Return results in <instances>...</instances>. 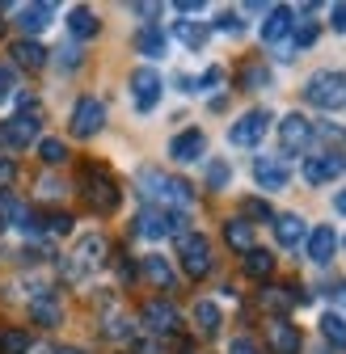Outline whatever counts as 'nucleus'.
Wrapping results in <instances>:
<instances>
[{
	"label": "nucleus",
	"mask_w": 346,
	"mask_h": 354,
	"mask_svg": "<svg viewBox=\"0 0 346 354\" xmlns=\"http://www.w3.org/2000/svg\"><path fill=\"white\" fill-rule=\"evenodd\" d=\"M304 97H309V106H317V110H342V106H346V76H342V72H317V76L304 84Z\"/></svg>",
	"instance_id": "nucleus-1"
},
{
	"label": "nucleus",
	"mask_w": 346,
	"mask_h": 354,
	"mask_svg": "<svg viewBox=\"0 0 346 354\" xmlns=\"http://www.w3.org/2000/svg\"><path fill=\"white\" fill-rule=\"evenodd\" d=\"M136 232L148 241H165V236H182L186 232V215L182 211H165V207H148L136 219Z\"/></svg>",
	"instance_id": "nucleus-2"
},
{
	"label": "nucleus",
	"mask_w": 346,
	"mask_h": 354,
	"mask_svg": "<svg viewBox=\"0 0 346 354\" xmlns=\"http://www.w3.org/2000/svg\"><path fill=\"white\" fill-rule=\"evenodd\" d=\"M178 257H182V270L190 279L211 274V241L203 232H182L178 236Z\"/></svg>",
	"instance_id": "nucleus-3"
},
{
	"label": "nucleus",
	"mask_w": 346,
	"mask_h": 354,
	"mask_svg": "<svg viewBox=\"0 0 346 354\" xmlns=\"http://www.w3.org/2000/svg\"><path fill=\"white\" fill-rule=\"evenodd\" d=\"M38 127H42V110L34 106V110H21V114H13L5 127H0V144H9V148H30L34 140H38Z\"/></svg>",
	"instance_id": "nucleus-4"
},
{
	"label": "nucleus",
	"mask_w": 346,
	"mask_h": 354,
	"mask_svg": "<svg viewBox=\"0 0 346 354\" xmlns=\"http://www.w3.org/2000/svg\"><path fill=\"white\" fill-rule=\"evenodd\" d=\"M84 198H89L93 211L110 215L118 207V186H114V177L106 169H84Z\"/></svg>",
	"instance_id": "nucleus-5"
},
{
	"label": "nucleus",
	"mask_w": 346,
	"mask_h": 354,
	"mask_svg": "<svg viewBox=\"0 0 346 354\" xmlns=\"http://www.w3.org/2000/svg\"><path fill=\"white\" fill-rule=\"evenodd\" d=\"M106 261V236H80L76 241V253H72V266H68V279H84V274H93L98 266Z\"/></svg>",
	"instance_id": "nucleus-6"
},
{
	"label": "nucleus",
	"mask_w": 346,
	"mask_h": 354,
	"mask_svg": "<svg viewBox=\"0 0 346 354\" xmlns=\"http://www.w3.org/2000/svg\"><path fill=\"white\" fill-rule=\"evenodd\" d=\"M161 93H165V80L156 76V68H136L131 72V102H136L140 114H152Z\"/></svg>",
	"instance_id": "nucleus-7"
},
{
	"label": "nucleus",
	"mask_w": 346,
	"mask_h": 354,
	"mask_svg": "<svg viewBox=\"0 0 346 354\" xmlns=\"http://www.w3.org/2000/svg\"><path fill=\"white\" fill-rule=\"evenodd\" d=\"M102 127H106V106L98 97H80L72 106V136L76 140H93Z\"/></svg>",
	"instance_id": "nucleus-8"
},
{
	"label": "nucleus",
	"mask_w": 346,
	"mask_h": 354,
	"mask_svg": "<svg viewBox=\"0 0 346 354\" xmlns=\"http://www.w3.org/2000/svg\"><path fill=\"white\" fill-rule=\"evenodd\" d=\"M266 127H271V114H266V110H249V114H241V118L233 122L228 140H233L237 148H257V144L266 140Z\"/></svg>",
	"instance_id": "nucleus-9"
},
{
	"label": "nucleus",
	"mask_w": 346,
	"mask_h": 354,
	"mask_svg": "<svg viewBox=\"0 0 346 354\" xmlns=\"http://www.w3.org/2000/svg\"><path fill=\"white\" fill-rule=\"evenodd\" d=\"M253 182L262 186V190H287L291 182V169L283 165V156H253Z\"/></svg>",
	"instance_id": "nucleus-10"
},
{
	"label": "nucleus",
	"mask_w": 346,
	"mask_h": 354,
	"mask_svg": "<svg viewBox=\"0 0 346 354\" xmlns=\"http://www.w3.org/2000/svg\"><path fill=\"white\" fill-rule=\"evenodd\" d=\"M309 140H313V122H309L304 114H287V118L279 122V144H283V152H287V156L304 152V148H309Z\"/></svg>",
	"instance_id": "nucleus-11"
},
{
	"label": "nucleus",
	"mask_w": 346,
	"mask_h": 354,
	"mask_svg": "<svg viewBox=\"0 0 346 354\" xmlns=\"http://www.w3.org/2000/svg\"><path fill=\"white\" fill-rule=\"evenodd\" d=\"M342 169H346V160H342L338 152L309 156V160H304V182H309V186H329L334 177H342Z\"/></svg>",
	"instance_id": "nucleus-12"
},
{
	"label": "nucleus",
	"mask_w": 346,
	"mask_h": 354,
	"mask_svg": "<svg viewBox=\"0 0 346 354\" xmlns=\"http://www.w3.org/2000/svg\"><path fill=\"white\" fill-rule=\"evenodd\" d=\"M203 152H207L203 131H182V136H173V144H169V156L178 165H194V160H203Z\"/></svg>",
	"instance_id": "nucleus-13"
},
{
	"label": "nucleus",
	"mask_w": 346,
	"mask_h": 354,
	"mask_svg": "<svg viewBox=\"0 0 346 354\" xmlns=\"http://www.w3.org/2000/svg\"><path fill=\"white\" fill-rule=\"evenodd\" d=\"M291 30H295V9H287V5L266 9V21H262V42H283Z\"/></svg>",
	"instance_id": "nucleus-14"
},
{
	"label": "nucleus",
	"mask_w": 346,
	"mask_h": 354,
	"mask_svg": "<svg viewBox=\"0 0 346 354\" xmlns=\"http://www.w3.org/2000/svg\"><path fill=\"white\" fill-rule=\"evenodd\" d=\"M9 55H13V64L17 68H26V72H38V68H47V47L42 42H34V38H21V42H13L9 47Z\"/></svg>",
	"instance_id": "nucleus-15"
},
{
	"label": "nucleus",
	"mask_w": 346,
	"mask_h": 354,
	"mask_svg": "<svg viewBox=\"0 0 346 354\" xmlns=\"http://www.w3.org/2000/svg\"><path fill=\"white\" fill-rule=\"evenodd\" d=\"M9 13L17 17V26H21L26 34H38V30H47V26H51L55 5H17V9H9Z\"/></svg>",
	"instance_id": "nucleus-16"
},
{
	"label": "nucleus",
	"mask_w": 346,
	"mask_h": 354,
	"mask_svg": "<svg viewBox=\"0 0 346 354\" xmlns=\"http://www.w3.org/2000/svg\"><path fill=\"white\" fill-rule=\"evenodd\" d=\"M144 325H148L152 333H173V329H178V308L165 304V299H152V304L144 308Z\"/></svg>",
	"instance_id": "nucleus-17"
},
{
	"label": "nucleus",
	"mask_w": 346,
	"mask_h": 354,
	"mask_svg": "<svg viewBox=\"0 0 346 354\" xmlns=\"http://www.w3.org/2000/svg\"><path fill=\"white\" fill-rule=\"evenodd\" d=\"M300 299H304V295L291 291V287H275V283H271V287H262V308H266V313H275L279 321L291 313V308H295Z\"/></svg>",
	"instance_id": "nucleus-18"
},
{
	"label": "nucleus",
	"mask_w": 346,
	"mask_h": 354,
	"mask_svg": "<svg viewBox=\"0 0 346 354\" xmlns=\"http://www.w3.org/2000/svg\"><path fill=\"white\" fill-rule=\"evenodd\" d=\"M334 249H338V232H334L329 224H321V228L309 232V257H313L317 266H325V261L334 257Z\"/></svg>",
	"instance_id": "nucleus-19"
},
{
	"label": "nucleus",
	"mask_w": 346,
	"mask_h": 354,
	"mask_svg": "<svg viewBox=\"0 0 346 354\" xmlns=\"http://www.w3.org/2000/svg\"><path fill=\"white\" fill-rule=\"evenodd\" d=\"M30 317H34L38 325H47V329H51V325L64 321V308H60V299H55L51 291H42V295L30 299Z\"/></svg>",
	"instance_id": "nucleus-20"
},
{
	"label": "nucleus",
	"mask_w": 346,
	"mask_h": 354,
	"mask_svg": "<svg viewBox=\"0 0 346 354\" xmlns=\"http://www.w3.org/2000/svg\"><path fill=\"white\" fill-rule=\"evenodd\" d=\"M140 270H144V279H148L152 287H161V291H169V287H173V266H169L161 253H148Z\"/></svg>",
	"instance_id": "nucleus-21"
},
{
	"label": "nucleus",
	"mask_w": 346,
	"mask_h": 354,
	"mask_svg": "<svg viewBox=\"0 0 346 354\" xmlns=\"http://www.w3.org/2000/svg\"><path fill=\"white\" fill-rule=\"evenodd\" d=\"M194 325H199V333H203V337L220 333V325H224L220 304H215V299H199V304H194Z\"/></svg>",
	"instance_id": "nucleus-22"
},
{
	"label": "nucleus",
	"mask_w": 346,
	"mask_h": 354,
	"mask_svg": "<svg viewBox=\"0 0 346 354\" xmlns=\"http://www.w3.org/2000/svg\"><path fill=\"white\" fill-rule=\"evenodd\" d=\"M68 30H72L76 38H98L102 21H98V13H93V9H84V5H76V9H68Z\"/></svg>",
	"instance_id": "nucleus-23"
},
{
	"label": "nucleus",
	"mask_w": 346,
	"mask_h": 354,
	"mask_svg": "<svg viewBox=\"0 0 346 354\" xmlns=\"http://www.w3.org/2000/svg\"><path fill=\"white\" fill-rule=\"evenodd\" d=\"M275 236H279L283 249H295L304 241V219L300 215H275Z\"/></svg>",
	"instance_id": "nucleus-24"
},
{
	"label": "nucleus",
	"mask_w": 346,
	"mask_h": 354,
	"mask_svg": "<svg viewBox=\"0 0 346 354\" xmlns=\"http://www.w3.org/2000/svg\"><path fill=\"white\" fill-rule=\"evenodd\" d=\"M165 47H169V38H165V30H156V26H144V30L136 34V51L148 55V59H161Z\"/></svg>",
	"instance_id": "nucleus-25"
},
{
	"label": "nucleus",
	"mask_w": 346,
	"mask_h": 354,
	"mask_svg": "<svg viewBox=\"0 0 346 354\" xmlns=\"http://www.w3.org/2000/svg\"><path fill=\"white\" fill-rule=\"evenodd\" d=\"M271 346H275V354H300V333H295V325L275 321V325H271Z\"/></svg>",
	"instance_id": "nucleus-26"
},
{
	"label": "nucleus",
	"mask_w": 346,
	"mask_h": 354,
	"mask_svg": "<svg viewBox=\"0 0 346 354\" xmlns=\"http://www.w3.org/2000/svg\"><path fill=\"white\" fill-rule=\"evenodd\" d=\"M224 241L237 253H249L253 249V224H249V219H228V224H224Z\"/></svg>",
	"instance_id": "nucleus-27"
},
{
	"label": "nucleus",
	"mask_w": 346,
	"mask_h": 354,
	"mask_svg": "<svg viewBox=\"0 0 346 354\" xmlns=\"http://www.w3.org/2000/svg\"><path fill=\"white\" fill-rule=\"evenodd\" d=\"M271 270H275V257H271L266 249L253 245V249L245 253V274H249V279H271Z\"/></svg>",
	"instance_id": "nucleus-28"
},
{
	"label": "nucleus",
	"mask_w": 346,
	"mask_h": 354,
	"mask_svg": "<svg viewBox=\"0 0 346 354\" xmlns=\"http://www.w3.org/2000/svg\"><path fill=\"white\" fill-rule=\"evenodd\" d=\"M173 34H178V42H186L190 51H203L207 47V26L203 21H178V26H173Z\"/></svg>",
	"instance_id": "nucleus-29"
},
{
	"label": "nucleus",
	"mask_w": 346,
	"mask_h": 354,
	"mask_svg": "<svg viewBox=\"0 0 346 354\" xmlns=\"http://www.w3.org/2000/svg\"><path fill=\"white\" fill-rule=\"evenodd\" d=\"M0 224L5 228H21L26 224V211H21V203L9 190H0Z\"/></svg>",
	"instance_id": "nucleus-30"
},
{
	"label": "nucleus",
	"mask_w": 346,
	"mask_h": 354,
	"mask_svg": "<svg viewBox=\"0 0 346 354\" xmlns=\"http://www.w3.org/2000/svg\"><path fill=\"white\" fill-rule=\"evenodd\" d=\"M321 337L329 342V346H346V317H338V313H325L321 317Z\"/></svg>",
	"instance_id": "nucleus-31"
},
{
	"label": "nucleus",
	"mask_w": 346,
	"mask_h": 354,
	"mask_svg": "<svg viewBox=\"0 0 346 354\" xmlns=\"http://www.w3.org/2000/svg\"><path fill=\"white\" fill-rule=\"evenodd\" d=\"M228 182H233V165L228 160H211L207 165V186L211 190H228Z\"/></svg>",
	"instance_id": "nucleus-32"
},
{
	"label": "nucleus",
	"mask_w": 346,
	"mask_h": 354,
	"mask_svg": "<svg viewBox=\"0 0 346 354\" xmlns=\"http://www.w3.org/2000/svg\"><path fill=\"white\" fill-rule=\"evenodd\" d=\"M30 350V337L21 329H5L0 333V354H26Z\"/></svg>",
	"instance_id": "nucleus-33"
},
{
	"label": "nucleus",
	"mask_w": 346,
	"mask_h": 354,
	"mask_svg": "<svg viewBox=\"0 0 346 354\" xmlns=\"http://www.w3.org/2000/svg\"><path fill=\"white\" fill-rule=\"evenodd\" d=\"M241 84H245V88H266V84H271V72H266V64H245V72H241Z\"/></svg>",
	"instance_id": "nucleus-34"
},
{
	"label": "nucleus",
	"mask_w": 346,
	"mask_h": 354,
	"mask_svg": "<svg viewBox=\"0 0 346 354\" xmlns=\"http://www.w3.org/2000/svg\"><path fill=\"white\" fill-rule=\"evenodd\" d=\"M38 156L47 160V165H64L68 148H64V140H38Z\"/></svg>",
	"instance_id": "nucleus-35"
},
{
	"label": "nucleus",
	"mask_w": 346,
	"mask_h": 354,
	"mask_svg": "<svg viewBox=\"0 0 346 354\" xmlns=\"http://www.w3.org/2000/svg\"><path fill=\"white\" fill-rule=\"evenodd\" d=\"M317 42V26L313 21H295V30H291V51L295 47H313Z\"/></svg>",
	"instance_id": "nucleus-36"
},
{
	"label": "nucleus",
	"mask_w": 346,
	"mask_h": 354,
	"mask_svg": "<svg viewBox=\"0 0 346 354\" xmlns=\"http://www.w3.org/2000/svg\"><path fill=\"white\" fill-rule=\"evenodd\" d=\"M106 337H131V325L122 313H106Z\"/></svg>",
	"instance_id": "nucleus-37"
},
{
	"label": "nucleus",
	"mask_w": 346,
	"mask_h": 354,
	"mask_svg": "<svg viewBox=\"0 0 346 354\" xmlns=\"http://www.w3.org/2000/svg\"><path fill=\"white\" fill-rule=\"evenodd\" d=\"M215 30H224V34H241V30H245V26H241V13L224 9L220 17H215Z\"/></svg>",
	"instance_id": "nucleus-38"
},
{
	"label": "nucleus",
	"mask_w": 346,
	"mask_h": 354,
	"mask_svg": "<svg viewBox=\"0 0 346 354\" xmlns=\"http://www.w3.org/2000/svg\"><path fill=\"white\" fill-rule=\"evenodd\" d=\"M224 84V68H207L203 80H199V93H211V88H220Z\"/></svg>",
	"instance_id": "nucleus-39"
},
{
	"label": "nucleus",
	"mask_w": 346,
	"mask_h": 354,
	"mask_svg": "<svg viewBox=\"0 0 346 354\" xmlns=\"http://www.w3.org/2000/svg\"><path fill=\"white\" fill-rule=\"evenodd\" d=\"M47 232L68 236V232H72V215H51V219H47Z\"/></svg>",
	"instance_id": "nucleus-40"
},
{
	"label": "nucleus",
	"mask_w": 346,
	"mask_h": 354,
	"mask_svg": "<svg viewBox=\"0 0 346 354\" xmlns=\"http://www.w3.org/2000/svg\"><path fill=\"white\" fill-rule=\"evenodd\" d=\"M228 354H262V350H257V342H253V337H233Z\"/></svg>",
	"instance_id": "nucleus-41"
},
{
	"label": "nucleus",
	"mask_w": 346,
	"mask_h": 354,
	"mask_svg": "<svg viewBox=\"0 0 346 354\" xmlns=\"http://www.w3.org/2000/svg\"><path fill=\"white\" fill-rule=\"evenodd\" d=\"M38 194H42V198H60V194H64V186L55 182V177H42V182H38Z\"/></svg>",
	"instance_id": "nucleus-42"
},
{
	"label": "nucleus",
	"mask_w": 346,
	"mask_h": 354,
	"mask_svg": "<svg viewBox=\"0 0 346 354\" xmlns=\"http://www.w3.org/2000/svg\"><path fill=\"white\" fill-rule=\"evenodd\" d=\"M329 26H334L338 34H346V5H334V9H329Z\"/></svg>",
	"instance_id": "nucleus-43"
},
{
	"label": "nucleus",
	"mask_w": 346,
	"mask_h": 354,
	"mask_svg": "<svg viewBox=\"0 0 346 354\" xmlns=\"http://www.w3.org/2000/svg\"><path fill=\"white\" fill-rule=\"evenodd\" d=\"M245 211H249V215H257V219H271V207H266L262 198H249V203H245Z\"/></svg>",
	"instance_id": "nucleus-44"
},
{
	"label": "nucleus",
	"mask_w": 346,
	"mask_h": 354,
	"mask_svg": "<svg viewBox=\"0 0 346 354\" xmlns=\"http://www.w3.org/2000/svg\"><path fill=\"white\" fill-rule=\"evenodd\" d=\"M13 173H17V165H13L9 156H0V186H9V182H13Z\"/></svg>",
	"instance_id": "nucleus-45"
},
{
	"label": "nucleus",
	"mask_w": 346,
	"mask_h": 354,
	"mask_svg": "<svg viewBox=\"0 0 346 354\" xmlns=\"http://www.w3.org/2000/svg\"><path fill=\"white\" fill-rule=\"evenodd\" d=\"M9 93H13V72H9V68H0V102H5Z\"/></svg>",
	"instance_id": "nucleus-46"
},
{
	"label": "nucleus",
	"mask_w": 346,
	"mask_h": 354,
	"mask_svg": "<svg viewBox=\"0 0 346 354\" xmlns=\"http://www.w3.org/2000/svg\"><path fill=\"white\" fill-rule=\"evenodd\" d=\"M203 9V0H178V13L182 17H190V13H199Z\"/></svg>",
	"instance_id": "nucleus-47"
},
{
	"label": "nucleus",
	"mask_w": 346,
	"mask_h": 354,
	"mask_svg": "<svg viewBox=\"0 0 346 354\" xmlns=\"http://www.w3.org/2000/svg\"><path fill=\"white\" fill-rule=\"evenodd\" d=\"M60 64H64V68H76V64H80L76 47H64V51H60Z\"/></svg>",
	"instance_id": "nucleus-48"
},
{
	"label": "nucleus",
	"mask_w": 346,
	"mask_h": 354,
	"mask_svg": "<svg viewBox=\"0 0 346 354\" xmlns=\"http://www.w3.org/2000/svg\"><path fill=\"white\" fill-rule=\"evenodd\" d=\"M136 13H140V17H156V13H161V5H136Z\"/></svg>",
	"instance_id": "nucleus-49"
},
{
	"label": "nucleus",
	"mask_w": 346,
	"mask_h": 354,
	"mask_svg": "<svg viewBox=\"0 0 346 354\" xmlns=\"http://www.w3.org/2000/svg\"><path fill=\"white\" fill-rule=\"evenodd\" d=\"M334 207H338V211L346 215V190H338V198H334Z\"/></svg>",
	"instance_id": "nucleus-50"
},
{
	"label": "nucleus",
	"mask_w": 346,
	"mask_h": 354,
	"mask_svg": "<svg viewBox=\"0 0 346 354\" xmlns=\"http://www.w3.org/2000/svg\"><path fill=\"white\" fill-rule=\"evenodd\" d=\"M55 354H84V350H76V346H60Z\"/></svg>",
	"instance_id": "nucleus-51"
}]
</instances>
